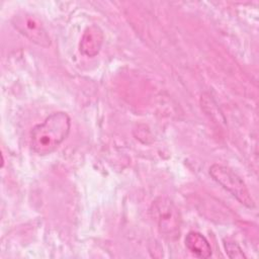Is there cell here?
<instances>
[{
    "label": "cell",
    "mask_w": 259,
    "mask_h": 259,
    "mask_svg": "<svg viewBox=\"0 0 259 259\" xmlns=\"http://www.w3.org/2000/svg\"><path fill=\"white\" fill-rule=\"evenodd\" d=\"M209 174L218 184L230 192L241 204L249 208L255 206L248 187L230 168L220 164H213L209 167Z\"/></svg>",
    "instance_id": "3"
},
{
    "label": "cell",
    "mask_w": 259,
    "mask_h": 259,
    "mask_svg": "<svg viewBox=\"0 0 259 259\" xmlns=\"http://www.w3.org/2000/svg\"><path fill=\"white\" fill-rule=\"evenodd\" d=\"M150 213L164 238L172 241L179 238L181 214L171 199L164 196L156 198L151 204Z\"/></svg>",
    "instance_id": "2"
},
{
    "label": "cell",
    "mask_w": 259,
    "mask_h": 259,
    "mask_svg": "<svg viewBox=\"0 0 259 259\" xmlns=\"http://www.w3.org/2000/svg\"><path fill=\"white\" fill-rule=\"evenodd\" d=\"M103 39V32L97 25L87 27L80 41V52L87 57L96 56L102 47Z\"/></svg>",
    "instance_id": "5"
},
{
    "label": "cell",
    "mask_w": 259,
    "mask_h": 259,
    "mask_svg": "<svg viewBox=\"0 0 259 259\" xmlns=\"http://www.w3.org/2000/svg\"><path fill=\"white\" fill-rule=\"evenodd\" d=\"M186 248L199 258H208L211 255V247L207 239L198 232H189L185 237Z\"/></svg>",
    "instance_id": "6"
},
{
    "label": "cell",
    "mask_w": 259,
    "mask_h": 259,
    "mask_svg": "<svg viewBox=\"0 0 259 259\" xmlns=\"http://www.w3.org/2000/svg\"><path fill=\"white\" fill-rule=\"evenodd\" d=\"M13 26L32 42L47 48L51 45V38L41 22L34 15L27 12L16 13L12 17Z\"/></svg>",
    "instance_id": "4"
},
{
    "label": "cell",
    "mask_w": 259,
    "mask_h": 259,
    "mask_svg": "<svg viewBox=\"0 0 259 259\" xmlns=\"http://www.w3.org/2000/svg\"><path fill=\"white\" fill-rule=\"evenodd\" d=\"M71 128L70 116L63 111L54 112L30 132V147L38 155L53 153L68 137Z\"/></svg>",
    "instance_id": "1"
},
{
    "label": "cell",
    "mask_w": 259,
    "mask_h": 259,
    "mask_svg": "<svg viewBox=\"0 0 259 259\" xmlns=\"http://www.w3.org/2000/svg\"><path fill=\"white\" fill-rule=\"evenodd\" d=\"M224 247L228 256L232 259H245L246 255L244 254L241 247L238 243L230 240H224Z\"/></svg>",
    "instance_id": "7"
}]
</instances>
